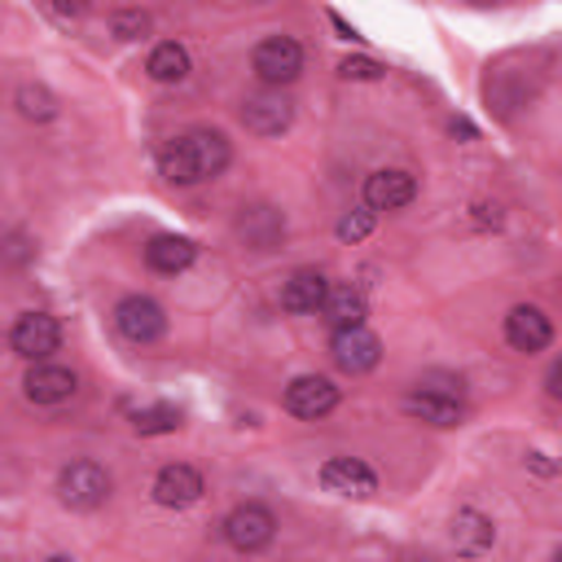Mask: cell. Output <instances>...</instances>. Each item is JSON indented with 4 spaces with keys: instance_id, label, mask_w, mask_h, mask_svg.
I'll return each mask as SVG.
<instances>
[{
    "instance_id": "2",
    "label": "cell",
    "mask_w": 562,
    "mask_h": 562,
    "mask_svg": "<svg viewBox=\"0 0 562 562\" xmlns=\"http://www.w3.org/2000/svg\"><path fill=\"white\" fill-rule=\"evenodd\" d=\"M259 83L268 88H281V83H294L299 70H303V48L294 35H268L255 44V57H250Z\"/></svg>"
},
{
    "instance_id": "24",
    "label": "cell",
    "mask_w": 562,
    "mask_h": 562,
    "mask_svg": "<svg viewBox=\"0 0 562 562\" xmlns=\"http://www.w3.org/2000/svg\"><path fill=\"white\" fill-rule=\"evenodd\" d=\"M338 75H342V79H382V75H386V66H382V61H373V57H342Z\"/></svg>"
},
{
    "instance_id": "4",
    "label": "cell",
    "mask_w": 562,
    "mask_h": 562,
    "mask_svg": "<svg viewBox=\"0 0 562 562\" xmlns=\"http://www.w3.org/2000/svg\"><path fill=\"white\" fill-rule=\"evenodd\" d=\"M272 536H277V518H272L268 505L246 501V505H237V509L224 518V540H228L237 553H259L263 544H272Z\"/></svg>"
},
{
    "instance_id": "5",
    "label": "cell",
    "mask_w": 562,
    "mask_h": 562,
    "mask_svg": "<svg viewBox=\"0 0 562 562\" xmlns=\"http://www.w3.org/2000/svg\"><path fill=\"white\" fill-rule=\"evenodd\" d=\"M114 325H119V334L127 338V342H158L162 338V329H167V316H162V307L149 299V294H127L119 307H114Z\"/></svg>"
},
{
    "instance_id": "22",
    "label": "cell",
    "mask_w": 562,
    "mask_h": 562,
    "mask_svg": "<svg viewBox=\"0 0 562 562\" xmlns=\"http://www.w3.org/2000/svg\"><path fill=\"white\" fill-rule=\"evenodd\" d=\"M18 110H22L26 119H40V123H44V119L57 114V97H53L48 88H31V83H26V88L18 92Z\"/></svg>"
},
{
    "instance_id": "23",
    "label": "cell",
    "mask_w": 562,
    "mask_h": 562,
    "mask_svg": "<svg viewBox=\"0 0 562 562\" xmlns=\"http://www.w3.org/2000/svg\"><path fill=\"white\" fill-rule=\"evenodd\" d=\"M373 233V211H347L342 220H338V241H364Z\"/></svg>"
},
{
    "instance_id": "9",
    "label": "cell",
    "mask_w": 562,
    "mask_h": 562,
    "mask_svg": "<svg viewBox=\"0 0 562 562\" xmlns=\"http://www.w3.org/2000/svg\"><path fill=\"white\" fill-rule=\"evenodd\" d=\"M505 342L514 351H544L553 342V321L536 307V303H518L509 316H505Z\"/></svg>"
},
{
    "instance_id": "1",
    "label": "cell",
    "mask_w": 562,
    "mask_h": 562,
    "mask_svg": "<svg viewBox=\"0 0 562 562\" xmlns=\"http://www.w3.org/2000/svg\"><path fill=\"white\" fill-rule=\"evenodd\" d=\"M233 149H228V136L224 132H211V127H193L176 140L162 145L158 154V167L171 184H202V180H215L224 167H228Z\"/></svg>"
},
{
    "instance_id": "3",
    "label": "cell",
    "mask_w": 562,
    "mask_h": 562,
    "mask_svg": "<svg viewBox=\"0 0 562 562\" xmlns=\"http://www.w3.org/2000/svg\"><path fill=\"white\" fill-rule=\"evenodd\" d=\"M57 496H61V505H70V509H97V505H105V496H110V474H105L97 461H70V465L57 474Z\"/></svg>"
},
{
    "instance_id": "19",
    "label": "cell",
    "mask_w": 562,
    "mask_h": 562,
    "mask_svg": "<svg viewBox=\"0 0 562 562\" xmlns=\"http://www.w3.org/2000/svg\"><path fill=\"white\" fill-rule=\"evenodd\" d=\"M321 312H325V321H329L334 329L364 325V299H360V290H351V285H329Z\"/></svg>"
},
{
    "instance_id": "12",
    "label": "cell",
    "mask_w": 562,
    "mask_h": 562,
    "mask_svg": "<svg viewBox=\"0 0 562 562\" xmlns=\"http://www.w3.org/2000/svg\"><path fill=\"white\" fill-rule=\"evenodd\" d=\"M202 492H206L202 474L193 465H184V461L162 465L158 479H154V501L167 505V509H189L193 501H202Z\"/></svg>"
},
{
    "instance_id": "16",
    "label": "cell",
    "mask_w": 562,
    "mask_h": 562,
    "mask_svg": "<svg viewBox=\"0 0 562 562\" xmlns=\"http://www.w3.org/2000/svg\"><path fill=\"white\" fill-rule=\"evenodd\" d=\"M492 540H496V527H492L487 514H479V509H457V518H452V549H457V553L479 558V553L492 549Z\"/></svg>"
},
{
    "instance_id": "27",
    "label": "cell",
    "mask_w": 562,
    "mask_h": 562,
    "mask_svg": "<svg viewBox=\"0 0 562 562\" xmlns=\"http://www.w3.org/2000/svg\"><path fill=\"white\" fill-rule=\"evenodd\" d=\"M527 465H536L540 474H553V465L544 461V452H527Z\"/></svg>"
},
{
    "instance_id": "6",
    "label": "cell",
    "mask_w": 562,
    "mask_h": 562,
    "mask_svg": "<svg viewBox=\"0 0 562 562\" xmlns=\"http://www.w3.org/2000/svg\"><path fill=\"white\" fill-rule=\"evenodd\" d=\"M9 342H13V351L26 356V360H48V356L61 347V325H57L48 312H26V316L13 321Z\"/></svg>"
},
{
    "instance_id": "8",
    "label": "cell",
    "mask_w": 562,
    "mask_h": 562,
    "mask_svg": "<svg viewBox=\"0 0 562 562\" xmlns=\"http://www.w3.org/2000/svg\"><path fill=\"white\" fill-rule=\"evenodd\" d=\"M285 408L294 417H303V422H316V417L338 408V386L329 378H321V373H303V378H294L285 386Z\"/></svg>"
},
{
    "instance_id": "20",
    "label": "cell",
    "mask_w": 562,
    "mask_h": 562,
    "mask_svg": "<svg viewBox=\"0 0 562 562\" xmlns=\"http://www.w3.org/2000/svg\"><path fill=\"white\" fill-rule=\"evenodd\" d=\"M145 70H149V79H154V83H180V79L189 75V53H184V44H176V40L154 44V53H149Z\"/></svg>"
},
{
    "instance_id": "28",
    "label": "cell",
    "mask_w": 562,
    "mask_h": 562,
    "mask_svg": "<svg viewBox=\"0 0 562 562\" xmlns=\"http://www.w3.org/2000/svg\"><path fill=\"white\" fill-rule=\"evenodd\" d=\"M48 562H75V558H66V553H53V558H48Z\"/></svg>"
},
{
    "instance_id": "14",
    "label": "cell",
    "mask_w": 562,
    "mask_h": 562,
    "mask_svg": "<svg viewBox=\"0 0 562 562\" xmlns=\"http://www.w3.org/2000/svg\"><path fill=\"white\" fill-rule=\"evenodd\" d=\"M325 294H329L325 272H316V268H299V272H290V281L281 285V307L294 312V316H303V312H321Z\"/></svg>"
},
{
    "instance_id": "21",
    "label": "cell",
    "mask_w": 562,
    "mask_h": 562,
    "mask_svg": "<svg viewBox=\"0 0 562 562\" xmlns=\"http://www.w3.org/2000/svg\"><path fill=\"white\" fill-rule=\"evenodd\" d=\"M132 426L140 435H171L180 426V408L176 404H149V408H136L132 413Z\"/></svg>"
},
{
    "instance_id": "17",
    "label": "cell",
    "mask_w": 562,
    "mask_h": 562,
    "mask_svg": "<svg viewBox=\"0 0 562 562\" xmlns=\"http://www.w3.org/2000/svg\"><path fill=\"white\" fill-rule=\"evenodd\" d=\"M404 413L422 417L430 426H457L461 422V400L448 391H408L404 395Z\"/></svg>"
},
{
    "instance_id": "11",
    "label": "cell",
    "mask_w": 562,
    "mask_h": 562,
    "mask_svg": "<svg viewBox=\"0 0 562 562\" xmlns=\"http://www.w3.org/2000/svg\"><path fill=\"white\" fill-rule=\"evenodd\" d=\"M321 483H325V492L356 496V501H364V496L378 492V474H373L360 457H329V461L321 465Z\"/></svg>"
},
{
    "instance_id": "13",
    "label": "cell",
    "mask_w": 562,
    "mask_h": 562,
    "mask_svg": "<svg viewBox=\"0 0 562 562\" xmlns=\"http://www.w3.org/2000/svg\"><path fill=\"white\" fill-rule=\"evenodd\" d=\"M290 119H294V110H290V101H285L281 92H255V97H246V105H241V123H246L255 136H281V132L290 127Z\"/></svg>"
},
{
    "instance_id": "26",
    "label": "cell",
    "mask_w": 562,
    "mask_h": 562,
    "mask_svg": "<svg viewBox=\"0 0 562 562\" xmlns=\"http://www.w3.org/2000/svg\"><path fill=\"white\" fill-rule=\"evenodd\" d=\"M329 22H334V26H338V31L347 35V40H360V35H356V26H351V22L342 18V13H329Z\"/></svg>"
},
{
    "instance_id": "7",
    "label": "cell",
    "mask_w": 562,
    "mask_h": 562,
    "mask_svg": "<svg viewBox=\"0 0 562 562\" xmlns=\"http://www.w3.org/2000/svg\"><path fill=\"white\" fill-rule=\"evenodd\" d=\"M329 356L342 373H369L378 360H382V342L364 329V325H351V329H334L329 338Z\"/></svg>"
},
{
    "instance_id": "15",
    "label": "cell",
    "mask_w": 562,
    "mask_h": 562,
    "mask_svg": "<svg viewBox=\"0 0 562 562\" xmlns=\"http://www.w3.org/2000/svg\"><path fill=\"white\" fill-rule=\"evenodd\" d=\"M22 386H26V400L31 404H61V400L75 395L79 378L70 369H61V364H35Z\"/></svg>"
},
{
    "instance_id": "18",
    "label": "cell",
    "mask_w": 562,
    "mask_h": 562,
    "mask_svg": "<svg viewBox=\"0 0 562 562\" xmlns=\"http://www.w3.org/2000/svg\"><path fill=\"white\" fill-rule=\"evenodd\" d=\"M193 255H198V246H193L189 237H180V233H162V237H154V241L145 246V263H149L154 272H167V277L184 272V268L193 263Z\"/></svg>"
},
{
    "instance_id": "25",
    "label": "cell",
    "mask_w": 562,
    "mask_h": 562,
    "mask_svg": "<svg viewBox=\"0 0 562 562\" xmlns=\"http://www.w3.org/2000/svg\"><path fill=\"white\" fill-rule=\"evenodd\" d=\"M110 26H114V35H119V40H136V35L149 26V18H145L140 9H127V13H114V18H110Z\"/></svg>"
},
{
    "instance_id": "10",
    "label": "cell",
    "mask_w": 562,
    "mask_h": 562,
    "mask_svg": "<svg viewBox=\"0 0 562 562\" xmlns=\"http://www.w3.org/2000/svg\"><path fill=\"white\" fill-rule=\"evenodd\" d=\"M413 193H417V180L408 176V171H400V167H382V171H373L369 180H364V211H400V206H408L413 202Z\"/></svg>"
}]
</instances>
